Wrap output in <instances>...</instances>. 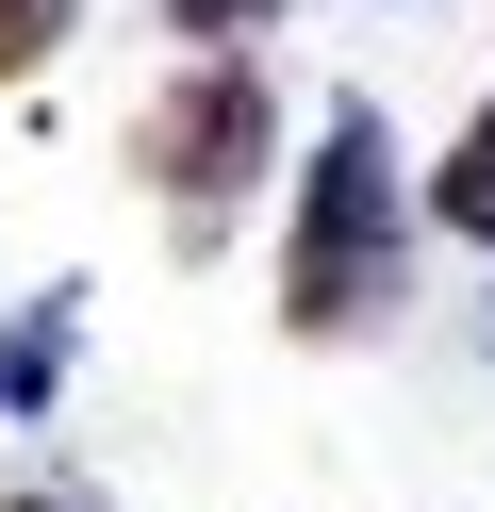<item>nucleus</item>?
<instances>
[{
	"mask_svg": "<svg viewBox=\"0 0 495 512\" xmlns=\"http://www.w3.org/2000/svg\"><path fill=\"white\" fill-rule=\"evenodd\" d=\"M429 215H446V232H495V100L462 116V149H446V182H429Z\"/></svg>",
	"mask_w": 495,
	"mask_h": 512,
	"instance_id": "nucleus-3",
	"label": "nucleus"
},
{
	"mask_svg": "<svg viewBox=\"0 0 495 512\" xmlns=\"http://www.w3.org/2000/svg\"><path fill=\"white\" fill-rule=\"evenodd\" d=\"M396 281H413V182H396V133L380 116H330L314 133V182H297V232H281V331H380Z\"/></svg>",
	"mask_w": 495,
	"mask_h": 512,
	"instance_id": "nucleus-1",
	"label": "nucleus"
},
{
	"mask_svg": "<svg viewBox=\"0 0 495 512\" xmlns=\"http://www.w3.org/2000/svg\"><path fill=\"white\" fill-rule=\"evenodd\" d=\"M50 364H66V314H33V331H0V397H50Z\"/></svg>",
	"mask_w": 495,
	"mask_h": 512,
	"instance_id": "nucleus-5",
	"label": "nucleus"
},
{
	"mask_svg": "<svg viewBox=\"0 0 495 512\" xmlns=\"http://www.w3.org/2000/svg\"><path fill=\"white\" fill-rule=\"evenodd\" d=\"M479 347H495V314H479Z\"/></svg>",
	"mask_w": 495,
	"mask_h": 512,
	"instance_id": "nucleus-7",
	"label": "nucleus"
},
{
	"mask_svg": "<svg viewBox=\"0 0 495 512\" xmlns=\"http://www.w3.org/2000/svg\"><path fill=\"white\" fill-rule=\"evenodd\" d=\"M281 0H165V34H198V50H231V34H264Z\"/></svg>",
	"mask_w": 495,
	"mask_h": 512,
	"instance_id": "nucleus-6",
	"label": "nucleus"
},
{
	"mask_svg": "<svg viewBox=\"0 0 495 512\" xmlns=\"http://www.w3.org/2000/svg\"><path fill=\"white\" fill-rule=\"evenodd\" d=\"M66 17H83V0H0V83H33L66 50Z\"/></svg>",
	"mask_w": 495,
	"mask_h": 512,
	"instance_id": "nucleus-4",
	"label": "nucleus"
},
{
	"mask_svg": "<svg viewBox=\"0 0 495 512\" xmlns=\"http://www.w3.org/2000/svg\"><path fill=\"white\" fill-rule=\"evenodd\" d=\"M264 149H281V100H264V67H248V50H198V67L149 100L132 166H149L182 215H231V199L264 182Z\"/></svg>",
	"mask_w": 495,
	"mask_h": 512,
	"instance_id": "nucleus-2",
	"label": "nucleus"
},
{
	"mask_svg": "<svg viewBox=\"0 0 495 512\" xmlns=\"http://www.w3.org/2000/svg\"><path fill=\"white\" fill-rule=\"evenodd\" d=\"M33 512H50V496H33Z\"/></svg>",
	"mask_w": 495,
	"mask_h": 512,
	"instance_id": "nucleus-8",
	"label": "nucleus"
}]
</instances>
